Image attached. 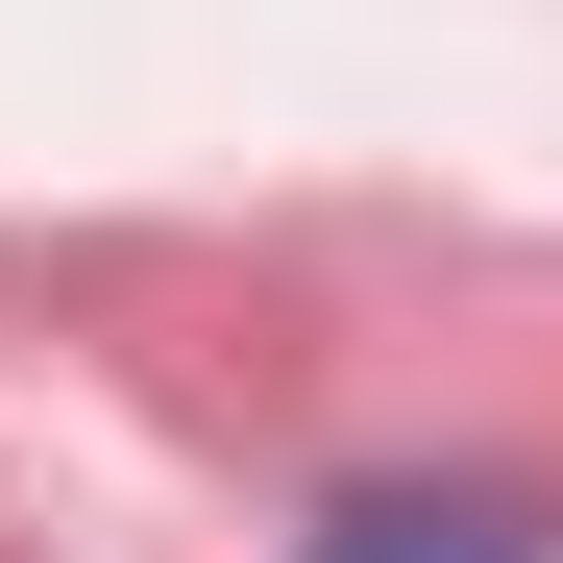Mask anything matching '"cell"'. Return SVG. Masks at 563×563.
Segmentation results:
<instances>
[{
    "mask_svg": "<svg viewBox=\"0 0 563 563\" xmlns=\"http://www.w3.org/2000/svg\"><path fill=\"white\" fill-rule=\"evenodd\" d=\"M295 563H539V515H490V490H343Z\"/></svg>",
    "mask_w": 563,
    "mask_h": 563,
    "instance_id": "cell-1",
    "label": "cell"
}]
</instances>
